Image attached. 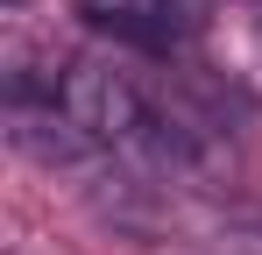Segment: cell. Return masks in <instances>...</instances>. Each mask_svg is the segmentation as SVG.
<instances>
[{"instance_id": "1", "label": "cell", "mask_w": 262, "mask_h": 255, "mask_svg": "<svg viewBox=\"0 0 262 255\" xmlns=\"http://www.w3.org/2000/svg\"><path fill=\"white\" fill-rule=\"evenodd\" d=\"M206 0H85L92 22H106L114 36H135V42H170L199 22Z\"/></svg>"}, {"instance_id": "2", "label": "cell", "mask_w": 262, "mask_h": 255, "mask_svg": "<svg viewBox=\"0 0 262 255\" xmlns=\"http://www.w3.org/2000/svg\"><path fill=\"white\" fill-rule=\"evenodd\" d=\"M213 255H262V227H241V220L220 227V234H213Z\"/></svg>"}]
</instances>
